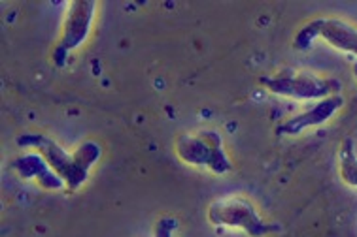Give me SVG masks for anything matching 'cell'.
<instances>
[{"instance_id": "obj_11", "label": "cell", "mask_w": 357, "mask_h": 237, "mask_svg": "<svg viewBox=\"0 0 357 237\" xmlns=\"http://www.w3.org/2000/svg\"><path fill=\"white\" fill-rule=\"evenodd\" d=\"M351 72H354V77H356V81H357V63H356V65H354Z\"/></svg>"}, {"instance_id": "obj_2", "label": "cell", "mask_w": 357, "mask_h": 237, "mask_svg": "<svg viewBox=\"0 0 357 237\" xmlns=\"http://www.w3.org/2000/svg\"><path fill=\"white\" fill-rule=\"evenodd\" d=\"M174 151L183 164L206 167L215 175H223L233 170V164L223 149V138L218 130H201L195 134L178 136Z\"/></svg>"}, {"instance_id": "obj_3", "label": "cell", "mask_w": 357, "mask_h": 237, "mask_svg": "<svg viewBox=\"0 0 357 237\" xmlns=\"http://www.w3.org/2000/svg\"><path fill=\"white\" fill-rule=\"evenodd\" d=\"M259 83L276 97L295 98V100H321L335 97L342 85L335 77H321L308 72L284 70L273 76L259 77Z\"/></svg>"}, {"instance_id": "obj_5", "label": "cell", "mask_w": 357, "mask_h": 237, "mask_svg": "<svg viewBox=\"0 0 357 237\" xmlns=\"http://www.w3.org/2000/svg\"><path fill=\"white\" fill-rule=\"evenodd\" d=\"M95 10H97V2H93V0H74L66 6L61 36L53 47V65L63 68L66 65L68 55L76 51L87 40L91 33Z\"/></svg>"}, {"instance_id": "obj_7", "label": "cell", "mask_w": 357, "mask_h": 237, "mask_svg": "<svg viewBox=\"0 0 357 237\" xmlns=\"http://www.w3.org/2000/svg\"><path fill=\"white\" fill-rule=\"evenodd\" d=\"M342 106H344V98L340 97V95L321 98L314 106L306 108L305 111H301L297 115H293L289 119H286L284 122H280L278 129H276V134L297 136L303 130L312 129V126H319V124L329 121Z\"/></svg>"}, {"instance_id": "obj_10", "label": "cell", "mask_w": 357, "mask_h": 237, "mask_svg": "<svg viewBox=\"0 0 357 237\" xmlns=\"http://www.w3.org/2000/svg\"><path fill=\"white\" fill-rule=\"evenodd\" d=\"M178 220L174 217H161L153 226V237H174Z\"/></svg>"}, {"instance_id": "obj_1", "label": "cell", "mask_w": 357, "mask_h": 237, "mask_svg": "<svg viewBox=\"0 0 357 237\" xmlns=\"http://www.w3.org/2000/svg\"><path fill=\"white\" fill-rule=\"evenodd\" d=\"M15 143L20 147L36 149L46 158L53 172L65 181V186L70 193L78 190L84 185L89 177L91 167L97 164L102 154V149L95 141H84L74 153H68L57 141L44 134H21L15 138Z\"/></svg>"}, {"instance_id": "obj_6", "label": "cell", "mask_w": 357, "mask_h": 237, "mask_svg": "<svg viewBox=\"0 0 357 237\" xmlns=\"http://www.w3.org/2000/svg\"><path fill=\"white\" fill-rule=\"evenodd\" d=\"M325 40L335 49L351 53L357 57V26L350 25L342 19L335 17H318L303 25L293 38V47L299 51H306L314 40Z\"/></svg>"}, {"instance_id": "obj_8", "label": "cell", "mask_w": 357, "mask_h": 237, "mask_svg": "<svg viewBox=\"0 0 357 237\" xmlns=\"http://www.w3.org/2000/svg\"><path fill=\"white\" fill-rule=\"evenodd\" d=\"M10 167L20 175L21 179H33L38 183L44 190H61L65 186V181L53 172L46 158L40 153L21 154L10 162Z\"/></svg>"}, {"instance_id": "obj_4", "label": "cell", "mask_w": 357, "mask_h": 237, "mask_svg": "<svg viewBox=\"0 0 357 237\" xmlns=\"http://www.w3.org/2000/svg\"><path fill=\"white\" fill-rule=\"evenodd\" d=\"M208 222L225 228H241L250 237H265L280 231L278 224H271L261 217L252 202L238 196L218 198L208 205Z\"/></svg>"}, {"instance_id": "obj_9", "label": "cell", "mask_w": 357, "mask_h": 237, "mask_svg": "<svg viewBox=\"0 0 357 237\" xmlns=\"http://www.w3.org/2000/svg\"><path fill=\"white\" fill-rule=\"evenodd\" d=\"M338 175L344 185L357 188V151L351 138H346L338 149Z\"/></svg>"}]
</instances>
